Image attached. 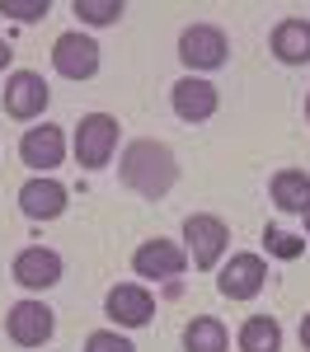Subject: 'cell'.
Masks as SVG:
<instances>
[{
    "mask_svg": "<svg viewBox=\"0 0 310 352\" xmlns=\"http://www.w3.org/2000/svg\"><path fill=\"white\" fill-rule=\"evenodd\" d=\"M179 56L193 71H217V66H225V33L212 24H193L179 38Z\"/></svg>",
    "mask_w": 310,
    "mask_h": 352,
    "instance_id": "6",
    "label": "cell"
},
{
    "mask_svg": "<svg viewBox=\"0 0 310 352\" xmlns=\"http://www.w3.org/2000/svg\"><path fill=\"white\" fill-rule=\"evenodd\" d=\"M113 146H118V118H109V113L80 118V127H76V160L85 169H104Z\"/></svg>",
    "mask_w": 310,
    "mask_h": 352,
    "instance_id": "3",
    "label": "cell"
},
{
    "mask_svg": "<svg viewBox=\"0 0 310 352\" xmlns=\"http://www.w3.org/2000/svg\"><path fill=\"white\" fill-rule=\"evenodd\" d=\"M5 333L19 343V348H43L52 338V310L43 300H19L10 315H5Z\"/></svg>",
    "mask_w": 310,
    "mask_h": 352,
    "instance_id": "5",
    "label": "cell"
},
{
    "mask_svg": "<svg viewBox=\"0 0 310 352\" xmlns=\"http://www.w3.org/2000/svg\"><path fill=\"white\" fill-rule=\"evenodd\" d=\"M263 282H268V268H263V258L258 254H235L230 263L221 268V296L225 300H254L263 292Z\"/></svg>",
    "mask_w": 310,
    "mask_h": 352,
    "instance_id": "7",
    "label": "cell"
},
{
    "mask_svg": "<svg viewBox=\"0 0 310 352\" xmlns=\"http://www.w3.org/2000/svg\"><path fill=\"white\" fill-rule=\"evenodd\" d=\"M47 99H52V89L43 76H33V71H14L10 80H5V113L10 118H38V113L47 109Z\"/></svg>",
    "mask_w": 310,
    "mask_h": 352,
    "instance_id": "8",
    "label": "cell"
},
{
    "mask_svg": "<svg viewBox=\"0 0 310 352\" xmlns=\"http://www.w3.org/2000/svg\"><path fill=\"white\" fill-rule=\"evenodd\" d=\"M301 343H306V352H310V315L301 320Z\"/></svg>",
    "mask_w": 310,
    "mask_h": 352,
    "instance_id": "23",
    "label": "cell"
},
{
    "mask_svg": "<svg viewBox=\"0 0 310 352\" xmlns=\"http://www.w3.org/2000/svg\"><path fill=\"white\" fill-rule=\"evenodd\" d=\"M263 244H268V254H278V258H301V254H306V240H301V235H287L278 226L263 230Z\"/></svg>",
    "mask_w": 310,
    "mask_h": 352,
    "instance_id": "19",
    "label": "cell"
},
{
    "mask_svg": "<svg viewBox=\"0 0 310 352\" xmlns=\"http://www.w3.org/2000/svg\"><path fill=\"white\" fill-rule=\"evenodd\" d=\"M76 14L85 24H113L122 14V0H76Z\"/></svg>",
    "mask_w": 310,
    "mask_h": 352,
    "instance_id": "20",
    "label": "cell"
},
{
    "mask_svg": "<svg viewBox=\"0 0 310 352\" xmlns=\"http://www.w3.org/2000/svg\"><path fill=\"white\" fill-rule=\"evenodd\" d=\"M273 56L282 66H306L310 61V24L306 19H282L273 28Z\"/></svg>",
    "mask_w": 310,
    "mask_h": 352,
    "instance_id": "15",
    "label": "cell"
},
{
    "mask_svg": "<svg viewBox=\"0 0 310 352\" xmlns=\"http://www.w3.org/2000/svg\"><path fill=\"white\" fill-rule=\"evenodd\" d=\"M0 14L33 24V19H43V14H47V0H0Z\"/></svg>",
    "mask_w": 310,
    "mask_h": 352,
    "instance_id": "21",
    "label": "cell"
},
{
    "mask_svg": "<svg viewBox=\"0 0 310 352\" xmlns=\"http://www.w3.org/2000/svg\"><path fill=\"white\" fill-rule=\"evenodd\" d=\"M104 305H109V320H113V324H127V329L151 324V315H155V300H151V292H146V287H137V282L113 287Z\"/></svg>",
    "mask_w": 310,
    "mask_h": 352,
    "instance_id": "9",
    "label": "cell"
},
{
    "mask_svg": "<svg viewBox=\"0 0 310 352\" xmlns=\"http://www.w3.org/2000/svg\"><path fill=\"white\" fill-rule=\"evenodd\" d=\"M122 184L141 197H165L179 179V164H174V151L165 141H132L122 151V164H118Z\"/></svg>",
    "mask_w": 310,
    "mask_h": 352,
    "instance_id": "1",
    "label": "cell"
},
{
    "mask_svg": "<svg viewBox=\"0 0 310 352\" xmlns=\"http://www.w3.org/2000/svg\"><path fill=\"white\" fill-rule=\"evenodd\" d=\"M14 282L28 287V292H43V287H56L61 282V258L52 249H24L14 258Z\"/></svg>",
    "mask_w": 310,
    "mask_h": 352,
    "instance_id": "12",
    "label": "cell"
},
{
    "mask_svg": "<svg viewBox=\"0 0 310 352\" xmlns=\"http://www.w3.org/2000/svg\"><path fill=\"white\" fill-rule=\"evenodd\" d=\"M10 56H14V52H10V43H0V66H5Z\"/></svg>",
    "mask_w": 310,
    "mask_h": 352,
    "instance_id": "24",
    "label": "cell"
},
{
    "mask_svg": "<svg viewBox=\"0 0 310 352\" xmlns=\"http://www.w3.org/2000/svg\"><path fill=\"white\" fill-rule=\"evenodd\" d=\"M306 113H310V99H306Z\"/></svg>",
    "mask_w": 310,
    "mask_h": 352,
    "instance_id": "26",
    "label": "cell"
},
{
    "mask_svg": "<svg viewBox=\"0 0 310 352\" xmlns=\"http://www.w3.org/2000/svg\"><path fill=\"white\" fill-rule=\"evenodd\" d=\"M184 240H188V254H193V268H217L225 254V244H230V230H225L221 217H207V212H197V217L184 221Z\"/></svg>",
    "mask_w": 310,
    "mask_h": 352,
    "instance_id": "2",
    "label": "cell"
},
{
    "mask_svg": "<svg viewBox=\"0 0 310 352\" xmlns=\"http://www.w3.org/2000/svg\"><path fill=\"white\" fill-rule=\"evenodd\" d=\"M273 202H278L282 212H306L310 207L306 169H278V174H273Z\"/></svg>",
    "mask_w": 310,
    "mask_h": 352,
    "instance_id": "16",
    "label": "cell"
},
{
    "mask_svg": "<svg viewBox=\"0 0 310 352\" xmlns=\"http://www.w3.org/2000/svg\"><path fill=\"white\" fill-rule=\"evenodd\" d=\"M184 263H188V254H184L179 244H169V240H146L137 254H132L137 277H179Z\"/></svg>",
    "mask_w": 310,
    "mask_h": 352,
    "instance_id": "10",
    "label": "cell"
},
{
    "mask_svg": "<svg viewBox=\"0 0 310 352\" xmlns=\"http://www.w3.org/2000/svg\"><path fill=\"white\" fill-rule=\"evenodd\" d=\"M174 113H179L184 122H207V118L217 113V85L197 80V76L179 80L174 85Z\"/></svg>",
    "mask_w": 310,
    "mask_h": 352,
    "instance_id": "14",
    "label": "cell"
},
{
    "mask_svg": "<svg viewBox=\"0 0 310 352\" xmlns=\"http://www.w3.org/2000/svg\"><path fill=\"white\" fill-rule=\"evenodd\" d=\"M85 352H137L122 333H109V329H99V333H89L85 338Z\"/></svg>",
    "mask_w": 310,
    "mask_h": 352,
    "instance_id": "22",
    "label": "cell"
},
{
    "mask_svg": "<svg viewBox=\"0 0 310 352\" xmlns=\"http://www.w3.org/2000/svg\"><path fill=\"white\" fill-rule=\"evenodd\" d=\"M52 66L66 80H89V76L99 71V47H94V38H85V33H61L52 43Z\"/></svg>",
    "mask_w": 310,
    "mask_h": 352,
    "instance_id": "4",
    "label": "cell"
},
{
    "mask_svg": "<svg viewBox=\"0 0 310 352\" xmlns=\"http://www.w3.org/2000/svg\"><path fill=\"white\" fill-rule=\"evenodd\" d=\"M19 207L33 221H52L66 212V188L56 179H28L24 188H19Z\"/></svg>",
    "mask_w": 310,
    "mask_h": 352,
    "instance_id": "13",
    "label": "cell"
},
{
    "mask_svg": "<svg viewBox=\"0 0 310 352\" xmlns=\"http://www.w3.org/2000/svg\"><path fill=\"white\" fill-rule=\"evenodd\" d=\"M282 348V329L268 315H254L240 324V352H278Z\"/></svg>",
    "mask_w": 310,
    "mask_h": 352,
    "instance_id": "17",
    "label": "cell"
},
{
    "mask_svg": "<svg viewBox=\"0 0 310 352\" xmlns=\"http://www.w3.org/2000/svg\"><path fill=\"white\" fill-rule=\"evenodd\" d=\"M184 352H225V324L202 315L193 324L184 329Z\"/></svg>",
    "mask_w": 310,
    "mask_h": 352,
    "instance_id": "18",
    "label": "cell"
},
{
    "mask_svg": "<svg viewBox=\"0 0 310 352\" xmlns=\"http://www.w3.org/2000/svg\"><path fill=\"white\" fill-rule=\"evenodd\" d=\"M61 155H66V136H61V127H28L24 141H19V160L33 164V169H56L61 164Z\"/></svg>",
    "mask_w": 310,
    "mask_h": 352,
    "instance_id": "11",
    "label": "cell"
},
{
    "mask_svg": "<svg viewBox=\"0 0 310 352\" xmlns=\"http://www.w3.org/2000/svg\"><path fill=\"white\" fill-rule=\"evenodd\" d=\"M301 217H306V230H310V207H306V212H301Z\"/></svg>",
    "mask_w": 310,
    "mask_h": 352,
    "instance_id": "25",
    "label": "cell"
}]
</instances>
